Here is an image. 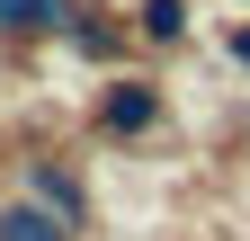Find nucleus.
Returning a JSON list of instances; mask_svg holds the SVG:
<instances>
[{"label":"nucleus","instance_id":"1","mask_svg":"<svg viewBox=\"0 0 250 241\" xmlns=\"http://www.w3.org/2000/svg\"><path fill=\"white\" fill-rule=\"evenodd\" d=\"M152 125H161V89H152V80H116L107 99H99V134L134 143V134H152Z\"/></svg>","mask_w":250,"mask_h":241},{"label":"nucleus","instance_id":"2","mask_svg":"<svg viewBox=\"0 0 250 241\" xmlns=\"http://www.w3.org/2000/svg\"><path fill=\"white\" fill-rule=\"evenodd\" d=\"M27 197H36L45 215H62L72 232H81V215H89V197H81V179L62 170V161H27Z\"/></svg>","mask_w":250,"mask_h":241},{"label":"nucleus","instance_id":"3","mask_svg":"<svg viewBox=\"0 0 250 241\" xmlns=\"http://www.w3.org/2000/svg\"><path fill=\"white\" fill-rule=\"evenodd\" d=\"M0 241H81V232L62 215H45L36 197H9V205H0Z\"/></svg>","mask_w":250,"mask_h":241},{"label":"nucleus","instance_id":"4","mask_svg":"<svg viewBox=\"0 0 250 241\" xmlns=\"http://www.w3.org/2000/svg\"><path fill=\"white\" fill-rule=\"evenodd\" d=\"M72 18V0H0V36H45Z\"/></svg>","mask_w":250,"mask_h":241},{"label":"nucleus","instance_id":"5","mask_svg":"<svg viewBox=\"0 0 250 241\" xmlns=\"http://www.w3.org/2000/svg\"><path fill=\"white\" fill-rule=\"evenodd\" d=\"M143 36L152 45H179L188 36V0H143Z\"/></svg>","mask_w":250,"mask_h":241},{"label":"nucleus","instance_id":"6","mask_svg":"<svg viewBox=\"0 0 250 241\" xmlns=\"http://www.w3.org/2000/svg\"><path fill=\"white\" fill-rule=\"evenodd\" d=\"M72 45H81V54H107V45H116V27H107V18H81V27H72Z\"/></svg>","mask_w":250,"mask_h":241},{"label":"nucleus","instance_id":"7","mask_svg":"<svg viewBox=\"0 0 250 241\" xmlns=\"http://www.w3.org/2000/svg\"><path fill=\"white\" fill-rule=\"evenodd\" d=\"M232 63H241V72H250V27H232Z\"/></svg>","mask_w":250,"mask_h":241}]
</instances>
